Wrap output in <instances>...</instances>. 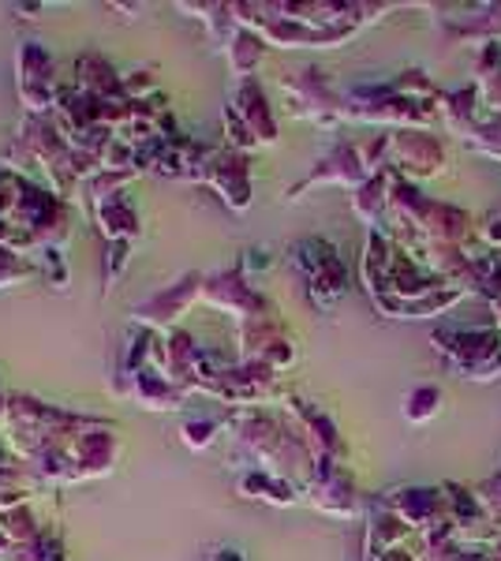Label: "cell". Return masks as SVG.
<instances>
[{
	"instance_id": "6da1fadb",
	"label": "cell",
	"mask_w": 501,
	"mask_h": 561,
	"mask_svg": "<svg viewBox=\"0 0 501 561\" xmlns=\"http://www.w3.org/2000/svg\"><path fill=\"white\" fill-rule=\"evenodd\" d=\"M94 420L98 415L60 409L31 393H12L0 434L12 446V454L45 479L49 491H60V486H71V442Z\"/></svg>"
},
{
	"instance_id": "7a4b0ae2",
	"label": "cell",
	"mask_w": 501,
	"mask_h": 561,
	"mask_svg": "<svg viewBox=\"0 0 501 561\" xmlns=\"http://www.w3.org/2000/svg\"><path fill=\"white\" fill-rule=\"evenodd\" d=\"M71 237V203L53 195L42 180L0 165V248L23 259L64 248Z\"/></svg>"
},
{
	"instance_id": "3957f363",
	"label": "cell",
	"mask_w": 501,
	"mask_h": 561,
	"mask_svg": "<svg viewBox=\"0 0 501 561\" xmlns=\"http://www.w3.org/2000/svg\"><path fill=\"white\" fill-rule=\"evenodd\" d=\"M225 427L232 431L236 449H240L259 472H273L304 491L318 460L288 415H273L270 409L232 412L229 420H225Z\"/></svg>"
},
{
	"instance_id": "277c9868",
	"label": "cell",
	"mask_w": 501,
	"mask_h": 561,
	"mask_svg": "<svg viewBox=\"0 0 501 561\" xmlns=\"http://www.w3.org/2000/svg\"><path fill=\"white\" fill-rule=\"evenodd\" d=\"M15 153L26 161V169H38L42 184L64 203H76L83 195V184L94 173H102L94 158H83L68 147L53 116H23L20 135H15Z\"/></svg>"
},
{
	"instance_id": "5b68a950",
	"label": "cell",
	"mask_w": 501,
	"mask_h": 561,
	"mask_svg": "<svg viewBox=\"0 0 501 561\" xmlns=\"http://www.w3.org/2000/svg\"><path fill=\"white\" fill-rule=\"evenodd\" d=\"M431 348L442 367L468 382H494L501 378V330L487 325H457L442 322L431 333Z\"/></svg>"
},
{
	"instance_id": "8992f818",
	"label": "cell",
	"mask_w": 501,
	"mask_h": 561,
	"mask_svg": "<svg viewBox=\"0 0 501 561\" xmlns=\"http://www.w3.org/2000/svg\"><path fill=\"white\" fill-rule=\"evenodd\" d=\"M288 262H293L307 300L322 314L337 311L344 296H349V266H344L333 240H326V237L296 240L293 248H288Z\"/></svg>"
},
{
	"instance_id": "52a82bcc",
	"label": "cell",
	"mask_w": 501,
	"mask_h": 561,
	"mask_svg": "<svg viewBox=\"0 0 501 561\" xmlns=\"http://www.w3.org/2000/svg\"><path fill=\"white\" fill-rule=\"evenodd\" d=\"M277 90H281V102H285V113L293 121L315 124L322 131H333L344 124V90H337L326 68L304 65L285 71L277 79Z\"/></svg>"
},
{
	"instance_id": "ba28073f",
	"label": "cell",
	"mask_w": 501,
	"mask_h": 561,
	"mask_svg": "<svg viewBox=\"0 0 501 561\" xmlns=\"http://www.w3.org/2000/svg\"><path fill=\"white\" fill-rule=\"evenodd\" d=\"M57 65H53L49 49L42 42H23L15 49V94L26 116H53L60 102Z\"/></svg>"
},
{
	"instance_id": "9c48e42d",
	"label": "cell",
	"mask_w": 501,
	"mask_h": 561,
	"mask_svg": "<svg viewBox=\"0 0 501 561\" xmlns=\"http://www.w3.org/2000/svg\"><path fill=\"white\" fill-rule=\"evenodd\" d=\"M236 345H240V356L236 359L262 364V367H270L273 375H285L299 359V345H296L293 330L281 322V314H262V319L240 322L236 325Z\"/></svg>"
},
{
	"instance_id": "30bf717a",
	"label": "cell",
	"mask_w": 501,
	"mask_h": 561,
	"mask_svg": "<svg viewBox=\"0 0 501 561\" xmlns=\"http://www.w3.org/2000/svg\"><path fill=\"white\" fill-rule=\"evenodd\" d=\"M203 285H206V274H184L177 277L172 285H166L161 293H150L147 300L132 304V325H143V330H153V333H172L180 330V319L191 311L195 304H203Z\"/></svg>"
},
{
	"instance_id": "8fae6325",
	"label": "cell",
	"mask_w": 501,
	"mask_h": 561,
	"mask_svg": "<svg viewBox=\"0 0 501 561\" xmlns=\"http://www.w3.org/2000/svg\"><path fill=\"white\" fill-rule=\"evenodd\" d=\"M209 359L214 356H209L187 330H172V333H158V337H153L150 367L191 397L198 393V382H203V375L209 370Z\"/></svg>"
},
{
	"instance_id": "7c38bea8",
	"label": "cell",
	"mask_w": 501,
	"mask_h": 561,
	"mask_svg": "<svg viewBox=\"0 0 501 561\" xmlns=\"http://www.w3.org/2000/svg\"><path fill=\"white\" fill-rule=\"evenodd\" d=\"M203 304L214 307L221 314H232L236 325L240 322H251V319H262V314H277L266 296L254 288V280L243 274L240 266L229 270H217V274H206V285H203Z\"/></svg>"
},
{
	"instance_id": "4fadbf2b",
	"label": "cell",
	"mask_w": 501,
	"mask_h": 561,
	"mask_svg": "<svg viewBox=\"0 0 501 561\" xmlns=\"http://www.w3.org/2000/svg\"><path fill=\"white\" fill-rule=\"evenodd\" d=\"M434 12V23L449 42L482 49L490 42H501V0H479V4H426Z\"/></svg>"
},
{
	"instance_id": "5bb4252c",
	"label": "cell",
	"mask_w": 501,
	"mask_h": 561,
	"mask_svg": "<svg viewBox=\"0 0 501 561\" xmlns=\"http://www.w3.org/2000/svg\"><path fill=\"white\" fill-rule=\"evenodd\" d=\"M304 494L318 513H326V517L355 520L363 513V494H360V486H355V476L349 472L344 460H318Z\"/></svg>"
},
{
	"instance_id": "9a60e30c",
	"label": "cell",
	"mask_w": 501,
	"mask_h": 561,
	"mask_svg": "<svg viewBox=\"0 0 501 561\" xmlns=\"http://www.w3.org/2000/svg\"><path fill=\"white\" fill-rule=\"evenodd\" d=\"M449 165V150L434 131H389V169L408 180V184H423L445 173Z\"/></svg>"
},
{
	"instance_id": "2e32d148",
	"label": "cell",
	"mask_w": 501,
	"mask_h": 561,
	"mask_svg": "<svg viewBox=\"0 0 501 561\" xmlns=\"http://www.w3.org/2000/svg\"><path fill=\"white\" fill-rule=\"evenodd\" d=\"M121 457H124V442H121V434H116V427L105 420H94L87 431H79L76 442H71V486L113 476Z\"/></svg>"
},
{
	"instance_id": "e0dca14e",
	"label": "cell",
	"mask_w": 501,
	"mask_h": 561,
	"mask_svg": "<svg viewBox=\"0 0 501 561\" xmlns=\"http://www.w3.org/2000/svg\"><path fill=\"white\" fill-rule=\"evenodd\" d=\"M367 180L371 176H367V169H363V158H360V150H355V142H337V147L326 150L322 158L288 187L285 198L288 203H299V198L307 192H315V187H344V192H355V187L367 184Z\"/></svg>"
},
{
	"instance_id": "ac0fdd59",
	"label": "cell",
	"mask_w": 501,
	"mask_h": 561,
	"mask_svg": "<svg viewBox=\"0 0 501 561\" xmlns=\"http://www.w3.org/2000/svg\"><path fill=\"white\" fill-rule=\"evenodd\" d=\"M209 192L221 198L232 214H243L251 210V198H254V180H251V153H236V150H225V147H214L209 153L206 169H203V180Z\"/></svg>"
},
{
	"instance_id": "d6986e66",
	"label": "cell",
	"mask_w": 501,
	"mask_h": 561,
	"mask_svg": "<svg viewBox=\"0 0 501 561\" xmlns=\"http://www.w3.org/2000/svg\"><path fill=\"white\" fill-rule=\"evenodd\" d=\"M281 409L296 423V431L304 434L315 460H344V438L330 412H322L315 401H307V397H299V393H288L285 401H281Z\"/></svg>"
},
{
	"instance_id": "ffe728a7",
	"label": "cell",
	"mask_w": 501,
	"mask_h": 561,
	"mask_svg": "<svg viewBox=\"0 0 501 561\" xmlns=\"http://www.w3.org/2000/svg\"><path fill=\"white\" fill-rule=\"evenodd\" d=\"M229 105L236 108V116L243 121V128L251 131L254 147H277L281 128H277V116H273V105L262 90L259 79H248V83H236Z\"/></svg>"
},
{
	"instance_id": "44dd1931",
	"label": "cell",
	"mask_w": 501,
	"mask_h": 561,
	"mask_svg": "<svg viewBox=\"0 0 501 561\" xmlns=\"http://www.w3.org/2000/svg\"><path fill=\"white\" fill-rule=\"evenodd\" d=\"M209 153H214L209 142H198V139H191V135H172V139L161 142V153H158V161H153L150 176L191 180V184H198Z\"/></svg>"
},
{
	"instance_id": "7402d4cb",
	"label": "cell",
	"mask_w": 501,
	"mask_h": 561,
	"mask_svg": "<svg viewBox=\"0 0 501 561\" xmlns=\"http://www.w3.org/2000/svg\"><path fill=\"white\" fill-rule=\"evenodd\" d=\"M382 505H386L397 520H405L415 536L423 528H431L434 520L445 517V502H442L439 486H394V491L382 497Z\"/></svg>"
},
{
	"instance_id": "603a6c76",
	"label": "cell",
	"mask_w": 501,
	"mask_h": 561,
	"mask_svg": "<svg viewBox=\"0 0 501 561\" xmlns=\"http://www.w3.org/2000/svg\"><path fill=\"white\" fill-rule=\"evenodd\" d=\"M71 87L83 90V94L98 98V102H127L124 98V71H116L102 53H79L76 65H71Z\"/></svg>"
},
{
	"instance_id": "cb8c5ba5",
	"label": "cell",
	"mask_w": 501,
	"mask_h": 561,
	"mask_svg": "<svg viewBox=\"0 0 501 561\" xmlns=\"http://www.w3.org/2000/svg\"><path fill=\"white\" fill-rule=\"evenodd\" d=\"M153 337H158V333L143 330V325H127V330H124L121 356H116V367H113V397H132L135 375L150 367Z\"/></svg>"
},
{
	"instance_id": "d4e9b609",
	"label": "cell",
	"mask_w": 501,
	"mask_h": 561,
	"mask_svg": "<svg viewBox=\"0 0 501 561\" xmlns=\"http://www.w3.org/2000/svg\"><path fill=\"white\" fill-rule=\"evenodd\" d=\"M236 494L248 497V502H262L273 505V510H288V505L299 502V486L288 483V479L273 476V472H259V468H248V472L236 476Z\"/></svg>"
},
{
	"instance_id": "484cf974",
	"label": "cell",
	"mask_w": 501,
	"mask_h": 561,
	"mask_svg": "<svg viewBox=\"0 0 501 561\" xmlns=\"http://www.w3.org/2000/svg\"><path fill=\"white\" fill-rule=\"evenodd\" d=\"M415 542V531L408 528L405 520H397L386 505H375L367 517V536H363V561L386 554V550H397V547H412Z\"/></svg>"
},
{
	"instance_id": "4316f807",
	"label": "cell",
	"mask_w": 501,
	"mask_h": 561,
	"mask_svg": "<svg viewBox=\"0 0 501 561\" xmlns=\"http://www.w3.org/2000/svg\"><path fill=\"white\" fill-rule=\"evenodd\" d=\"M127 401H135L139 409L147 412H180L184 404L191 401V393H184L180 386H172L166 375H158L153 367L139 370L132 382V397Z\"/></svg>"
},
{
	"instance_id": "83f0119b",
	"label": "cell",
	"mask_w": 501,
	"mask_h": 561,
	"mask_svg": "<svg viewBox=\"0 0 501 561\" xmlns=\"http://www.w3.org/2000/svg\"><path fill=\"white\" fill-rule=\"evenodd\" d=\"M94 225L105 243H116V240L139 243L143 240V217L127 195H116V198H109V203L94 206Z\"/></svg>"
},
{
	"instance_id": "f1b7e54d",
	"label": "cell",
	"mask_w": 501,
	"mask_h": 561,
	"mask_svg": "<svg viewBox=\"0 0 501 561\" xmlns=\"http://www.w3.org/2000/svg\"><path fill=\"white\" fill-rule=\"evenodd\" d=\"M177 12H184L187 20L203 23V26H206V34H209V42H214L221 53L229 49L232 34L240 31V23H236L232 4H221V0H191V4H187V0H180Z\"/></svg>"
},
{
	"instance_id": "f546056e",
	"label": "cell",
	"mask_w": 501,
	"mask_h": 561,
	"mask_svg": "<svg viewBox=\"0 0 501 561\" xmlns=\"http://www.w3.org/2000/svg\"><path fill=\"white\" fill-rule=\"evenodd\" d=\"M394 180L397 173L394 169H386V173L371 176L367 184H360L352 192V214L360 217L363 225L371 229H382L386 225V210H389V192H394Z\"/></svg>"
},
{
	"instance_id": "4dcf8cb0",
	"label": "cell",
	"mask_w": 501,
	"mask_h": 561,
	"mask_svg": "<svg viewBox=\"0 0 501 561\" xmlns=\"http://www.w3.org/2000/svg\"><path fill=\"white\" fill-rule=\"evenodd\" d=\"M270 45L262 38L259 31H251V26H240V31L232 34L229 49H225V60H229V71L236 83H248L254 79V71L262 68V60H266Z\"/></svg>"
},
{
	"instance_id": "1f68e13d",
	"label": "cell",
	"mask_w": 501,
	"mask_h": 561,
	"mask_svg": "<svg viewBox=\"0 0 501 561\" xmlns=\"http://www.w3.org/2000/svg\"><path fill=\"white\" fill-rule=\"evenodd\" d=\"M487 116V108L479 102V90L476 87H460V90H449V94H442L439 102V124L449 135H464L476 121Z\"/></svg>"
},
{
	"instance_id": "d6a6232c",
	"label": "cell",
	"mask_w": 501,
	"mask_h": 561,
	"mask_svg": "<svg viewBox=\"0 0 501 561\" xmlns=\"http://www.w3.org/2000/svg\"><path fill=\"white\" fill-rule=\"evenodd\" d=\"M45 520L42 513L34 510V502H23L15 505V510L0 513V539L4 542H15V547H23V542H34L45 536Z\"/></svg>"
},
{
	"instance_id": "836d02e7",
	"label": "cell",
	"mask_w": 501,
	"mask_h": 561,
	"mask_svg": "<svg viewBox=\"0 0 501 561\" xmlns=\"http://www.w3.org/2000/svg\"><path fill=\"white\" fill-rule=\"evenodd\" d=\"M0 561H68V554H64L60 531H53V528H49L42 539L23 542V547H15V542H4V539H0Z\"/></svg>"
},
{
	"instance_id": "e575fe53",
	"label": "cell",
	"mask_w": 501,
	"mask_h": 561,
	"mask_svg": "<svg viewBox=\"0 0 501 561\" xmlns=\"http://www.w3.org/2000/svg\"><path fill=\"white\" fill-rule=\"evenodd\" d=\"M442 401H445V393L439 386H431V382H423V386H412L405 393V404H400V412H405V420L408 423H415V427H426L431 420H439V412H442Z\"/></svg>"
},
{
	"instance_id": "d590c367",
	"label": "cell",
	"mask_w": 501,
	"mask_h": 561,
	"mask_svg": "<svg viewBox=\"0 0 501 561\" xmlns=\"http://www.w3.org/2000/svg\"><path fill=\"white\" fill-rule=\"evenodd\" d=\"M460 139L476 153H482V158H490L501 165V116H482V121H476L460 135Z\"/></svg>"
},
{
	"instance_id": "8d00e7d4",
	"label": "cell",
	"mask_w": 501,
	"mask_h": 561,
	"mask_svg": "<svg viewBox=\"0 0 501 561\" xmlns=\"http://www.w3.org/2000/svg\"><path fill=\"white\" fill-rule=\"evenodd\" d=\"M135 180V173H113V169H102V173H94L83 184V195H87V203H90V210L94 206H102L109 203V198H116V195H127V184Z\"/></svg>"
},
{
	"instance_id": "74e56055",
	"label": "cell",
	"mask_w": 501,
	"mask_h": 561,
	"mask_svg": "<svg viewBox=\"0 0 501 561\" xmlns=\"http://www.w3.org/2000/svg\"><path fill=\"white\" fill-rule=\"evenodd\" d=\"M221 431L225 420H217V415H191V420H184V427H180V442L187 449H195V454H203V449L214 446Z\"/></svg>"
},
{
	"instance_id": "f35d334b",
	"label": "cell",
	"mask_w": 501,
	"mask_h": 561,
	"mask_svg": "<svg viewBox=\"0 0 501 561\" xmlns=\"http://www.w3.org/2000/svg\"><path fill=\"white\" fill-rule=\"evenodd\" d=\"M34 277H42L38 262L12 255V251L0 248V293H4V288H15V285H26V280H34Z\"/></svg>"
},
{
	"instance_id": "ab89813d",
	"label": "cell",
	"mask_w": 501,
	"mask_h": 561,
	"mask_svg": "<svg viewBox=\"0 0 501 561\" xmlns=\"http://www.w3.org/2000/svg\"><path fill=\"white\" fill-rule=\"evenodd\" d=\"M221 147L225 150H236V153H254L259 147H254V139H251V131L243 128V121L236 116V108L225 102L221 108Z\"/></svg>"
},
{
	"instance_id": "60d3db41",
	"label": "cell",
	"mask_w": 501,
	"mask_h": 561,
	"mask_svg": "<svg viewBox=\"0 0 501 561\" xmlns=\"http://www.w3.org/2000/svg\"><path fill=\"white\" fill-rule=\"evenodd\" d=\"M132 251H135V243H127V240L105 243V255H102V262H105V293L121 285V277L127 274V266H132Z\"/></svg>"
},
{
	"instance_id": "b9f144b4",
	"label": "cell",
	"mask_w": 501,
	"mask_h": 561,
	"mask_svg": "<svg viewBox=\"0 0 501 561\" xmlns=\"http://www.w3.org/2000/svg\"><path fill=\"white\" fill-rule=\"evenodd\" d=\"M476 497H479L482 513H487V520L490 524H501V472L490 476L487 483H479L476 486Z\"/></svg>"
},
{
	"instance_id": "7bdbcfd3",
	"label": "cell",
	"mask_w": 501,
	"mask_h": 561,
	"mask_svg": "<svg viewBox=\"0 0 501 561\" xmlns=\"http://www.w3.org/2000/svg\"><path fill=\"white\" fill-rule=\"evenodd\" d=\"M476 90H479V102L487 108V116H501V71L498 76L479 79Z\"/></svg>"
},
{
	"instance_id": "ee69618b",
	"label": "cell",
	"mask_w": 501,
	"mask_h": 561,
	"mask_svg": "<svg viewBox=\"0 0 501 561\" xmlns=\"http://www.w3.org/2000/svg\"><path fill=\"white\" fill-rule=\"evenodd\" d=\"M236 266H240L243 274H248V277L254 280V274H262V270H270V266H273V255H270V251H262V248H248V251H240Z\"/></svg>"
},
{
	"instance_id": "f6af8a7d",
	"label": "cell",
	"mask_w": 501,
	"mask_h": 561,
	"mask_svg": "<svg viewBox=\"0 0 501 561\" xmlns=\"http://www.w3.org/2000/svg\"><path fill=\"white\" fill-rule=\"evenodd\" d=\"M479 240H482V248H487V251H501V210L482 217Z\"/></svg>"
},
{
	"instance_id": "bcb514c9",
	"label": "cell",
	"mask_w": 501,
	"mask_h": 561,
	"mask_svg": "<svg viewBox=\"0 0 501 561\" xmlns=\"http://www.w3.org/2000/svg\"><path fill=\"white\" fill-rule=\"evenodd\" d=\"M206 561H248V558H243L236 547H209Z\"/></svg>"
},
{
	"instance_id": "7dc6e473",
	"label": "cell",
	"mask_w": 501,
	"mask_h": 561,
	"mask_svg": "<svg viewBox=\"0 0 501 561\" xmlns=\"http://www.w3.org/2000/svg\"><path fill=\"white\" fill-rule=\"evenodd\" d=\"M12 465H20V457L12 454V446H8L4 434H0V468H12Z\"/></svg>"
},
{
	"instance_id": "c3c4849f",
	"label": "cell",
	"mask_w": 501,
	"mask_h": 561,
	"mask_svg": "<svg viewBox=\"0 0 501 561\" xmlns=\"http://www.w3.org/2000/svg\"><path fill=\"white\" fill-rule=\"evenodd\" d=\"M8 389H4V382H0V431H4V420H8Z\"/></svg>"
},
{
	"instance_id": "681fc988",
	"label": "cell",
	"mask_w": 501,
	"mask_h": 561,
	"mask_svg": "<svg viewBox=\"0 0 501 561\" xmlns=\"http://www.w3.org/2000/svg\"><path fill=\"white\" fill-rule=\"evenodd\" d=\"M487 307H490V322H494V330H501V296L498 300H490Z\"/></svg>"
}]
</instances>
